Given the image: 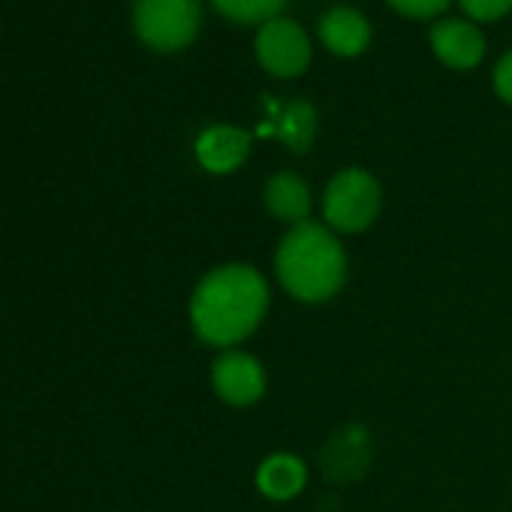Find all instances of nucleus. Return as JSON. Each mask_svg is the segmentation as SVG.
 <instances>
[{"label": "nucleus", "instance_id": "f257e3e1", "mask_svg": "<svg viewBox=\"0 0 512 512\" xmlns=\"http://www.w3.org/2000/svg\"><path fill=\"white\" fill-rule=\"evenodd\" d=\"M269 311V287L253 266H220L208 272L190 299V323L211 347H235Z\"/></svg>", "mask_w": 512, "mask_h": 512}, {"label": "nucleus", "instance_id": "f03ea898", "mask_svg": "<svg viewBox=\"0 0 512 512\" xmlns=\"http://www.w3.org/2000/svg\"><path fill=\"white\" fill-rule=\"evenodd\" d=\"M275 272L293 299L308 305L329 302L344 287L347 253L329 226L305 220L281 238Z\"/></svg>", "mask_w": 512, "mask_h": 512}, {"label": "nucleus", "instance_id": "7ed1b4c3", "mask_svg": "<svg viewBox=\"0 0 512 512\" xmlns=\"http://www.w3.org/2000/svg\"><path fill=\"white\" fill-rule=\"evenodd\" d=\"M380 214V184L365 169L338 172L323 193V217L332 232H362Z\"/></svg>", "mask_w": 512, "mask_h": 512}, {"label": "nucleus", "instance_id": "20e7f679", "mask_svg": "<svg viewBox=\"0 0 512 512\" xmlns=\"http://www.w3.org/2000/svg\"><path fill=\"white\" fill-rule=\"evenodd\" d=\"M199 0H133L136 34L160 52L184 49L199 31Z\"/></svg>", "mask_w": 512, "mask_h": 512}, {"label": "nucleus", "instance_id": "39448f33", "mask_svg": "<svg viewBox=\"0 0 512 512\" xmlns=\"http://www.w3.org/2000/svg\"><path fill=\"white\" fill-rule=\"evenodd\" d=\"M256 58H260V64L272 76L293 79L302 76L311 64V40L296 22L272 19L260 28V37H256Z\"/></svg>", "mask_w": 512, "mask_h": 512}, {"label": "nucleus", "instance_id": "423d86ee", "mask_svg": "<svg viewBox=\"0 0 512 512\" xmlns=\"http://www.w3.org/2000/svg\"><path fill=\"white\" fill-rule=\"evenodd\" d=\"M211 383H214V392L232 404V407H247V404H256L266 392V374H263V365L256 362L253 356L241 353V350H229L223 353L214 368H211Z\"/></svg>", "mask_w": 512, "mask_h": 512}, {"label": "nucleus", "instance_id": "0eeeda50", "mask_svg": "<svg viewBox=\"0 0 512 512\" xmlns=\"http://www.w3.org/2000/svg\"><path fill=\"white\" fill-rule=\"evenodd\" d=\"M431 49L434 55L452 70H470L485 55L482 34L461 19H443L431 28Z\"/></svg>", "mask_w": 512, "mask_h": 512}, {"label": "nucleus", "instance_id": "6e6552de", "mask_svg": "<svg viewBox=\"0 0 512 512\" xmlns=\"http://www.w3.org/2000/svg\"><path fill=\"white\" fill-rule=\"evenodd\" d=\"M247 151H250V136L244 130L226 127V124L208 127L196 139V157L214 175H226V172L238 169L247 160Z\"/></svg>", "mask_w": 512, "mask_h": 512}, {"label": "nucleus", "instance_id": "1a4fd4ad", "mask_svg": "<svg viewBox=\"0 0 512 512\" xmlns=\"http://www.w3.org/2000/svg\"><path fill=\"white\" fill-rule=\"evenodd\" d=\"M320 40L326 49H332L341 58H353L368 49L371 43V25L359 10L335 7L320 22Z\"/></svg>", "mask_w": 512, "mask_h": 512}, {"label": "nucleus", "instance_id": "9d476101", "mask_svg": "<svg viewBox=\"0 0 512 512\" xmlns=\"http://www.w3.org/2000/svg\"><path fill=\"white\" fill-rule=\"evenodd\" d=\"M308 482V467L302 458L296 455H287V452H278V455H269L260 470H256V485L260 491L272 500H290L296 497Z\"/></svg>", "mask_w": 512, "mask_h": 512}, {"label": "nucleus", "instance_id": "9b49d317", "mask_svg": "<svg viewBox=\"0 0 512 512\" xmlns=\"http://www.w3.org/2000/svg\"><path fill=\"white\" fill-rule=\"evenodd\" d=\"M266 208L278 220H284L290 226H299L311 214V190L299 175L281 172L266 184Z\"/></svg>", "mask_w": 512, "mask_h": 512}, {"label": "nucleus", "instance_id": "f8f14e48", "mask_svg": "<svg viewBox=\"0 0 512 512\" xmlns=\"http://www.w3.org/2000/svg\"><path fill=\"white\" fill-rule=\"evenodd\" d=\"M275 133L293 148V151H308L317 133V112L305 100H293L284 106V112L275 121Z\"/></svg>", "mask_w": 512, "mask_h": 512}, {"label": "nucleus", "instance_id": "ddd939ff", "mask_svg": "<svg viewBox=\"0 0 512 512\" xmlns=\"http://www.w3.org/2000/svg\"><path fill=\"white\" fill-rule=\"evenodd\" d=\"M211 4L232 22H241V25L263 22L266 25V22L278 19L287 0H211Z\"/></svg>", "mask_w": 512, "mask_h": 512}, {"label": "nucleus", "instance_id": "4468645a", "mask_svg": "<svg viewBox=\"0 0 512 512\" xmlns=\"http://www.w3.org/2000/svg\"><path fill=\"white\" fill-rule=\"evenodd\" d=\"M461 10L476 22H494L512 10V0H461Z\"/></svg>", "mask_w": 512, "mask_h": 512}, {"label": "nucleus", "instance_id": "2eb2a0df", "mask_svg": "<svg viewBox=\"0 0 512 512\" xmlns=\"http://www.w3.org/2000/svg\"><path fill=\"white\" fill-rule=\"evenodd\" d=\"M389 4L401 16H410V19H434V16H440L449 7V0H389Z\"/></svg>", "mask_w": 512, "mask_h": 512}, {"label": "nucleus", "instance_id": "dca6fc26", "mask_svg": "<svg viewBox=\"0 0 512 512\" xmlns=\"http://www.w3.org/2000/svg\"><path fill=\"white\" fill-rule=\"evenodd\" d=\"M494 88H497L500 100H506L512 106V52L500 58V64L494 70Z\"/></svg>", "mask_w": 512, "mask_h": 512}]
</instances>
